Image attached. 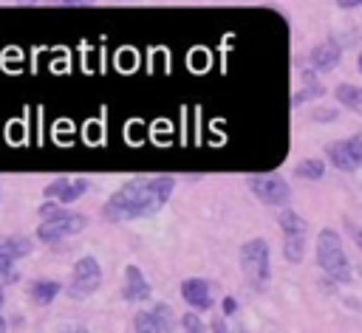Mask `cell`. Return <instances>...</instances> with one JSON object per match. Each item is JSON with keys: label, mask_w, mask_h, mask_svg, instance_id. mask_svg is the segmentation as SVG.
<instances>
[{"label": "cell", "mask_w": 362, "mask_h": 333, "mask_svg": "<svg viewBox=\"0 0 362 333\" xmlns=\"http://www.w3.org/2000/svg\"><path fill=\"white\" fill-rule=\"evenodd\" d=\"M175 178L173 175H150V178H133L122 183L102 206V217L107 223H124L136 217L156 214L173 195Z\"/></svg>", "instance_id": "cell-1"}, {"label": "cell", "mask_w": 362, "mask_h": 333, "mask_svg": "<svg viewBox=\"0 0 362 333\" xmlns=\"http://www.w3.org/2000/svg\"><path fill=\"white\" fill-rule=\"evenodd\" d=\"M37 214L42 217V223L37 226V240H42V243H59L65 237L79 234L88 226V214L62 209L51 198H45V203L37 209Z\"/></svg>", "instance_id": "cell-2"}, {"label": "cell", "mask_w": 362, "mask_h": 333, "mask_svg": "<svg viewBox=\"0 0 362 333\" xmlns=\"http://www.w3.org/2000/svg\"><path fill=\"white\" fill-rule=\"evenodd\" d=\"M314 257H317L320 271H322L328 279H334L337 285H348V282L354 279L351 262H348V257H345L342 237H339L334 229H320L317 246H314Z\"/></svg>", "instance_id": "cell-3"}, {"label": "cell", "mask_w": 362, "mask_h": 333, "mask_svg": "<svg viewBox=\"0 0 362 333\" xmlns=\"http://www.w3.org/2000/svg\"><path fill=\"white\" fill-rule=\"evenodd\" d=\"M240 271L246 277V282L255 288V291H263L269 277H272V257H269V243L263 237H252L240 246Z\"/></svg>", "instance_id": "cell-4"}, {"label": "cell", "mask_w": 362, "mask_h": 333, "mask_svg": "<svg viewBox=\"0 0 362 333\" xmlns=\"http://www.w3.org/2000/svg\"><path fill=\"white\" fill-rule=\"evenodd\" d=\"M277 223H280V231H283V257H286V262H291V265L303 262V257H305V240H308V223H305V217L297 214L294 209H283L280 217H277Z\"/></svg>", "instance_id": "cell-5"}, {"label": "cell", "mask_w": 362, "mask_h": 333, "mask_svg": "<svg viewBox=\"0 0 362 333\" xmlns=\"http://www.w3.org/2000/svg\"><path fill=\"white\" fill-rule=\"evenodd\" d=\"M102 285V268H99V260L96 257H82L74 262L71 268V279H68V296L71 299H88L99 291Z\"/></svg>", "instance_id": "cell-6"}, {"label": "cell", "mask_w": 362, "mask_h": 333, "mask_svg": "<svg viewBox=\"0 0 362 333\" xmlns=\"http://www.w3.org/2000/svg\"><path fill=\"white\" fill-rule=\"evenodd\" d=\"M246 183H249L252 195H255L260 203H266V206H280V209H283V206H288V200H291V186H288V181H286L283 175H277V172L249 175Z\"/></svg>", "instance_id": "cell-7"}, {"label": "cell", "mask_w": 362, "mask_h": 333, "mask_svg": "<svg viewBox=\"0 0 362 333\" xmlns=\"http://www.w3.org/2000/svg\"><path fill=\"white\" fill-rule=\"evenodd\" d=\"M325 155H328V164L339 172H356L362 166V133H354L348 138H339V141H331L325 147Z\"/></svg>", "instance_id": "cell-8"}, {"label": "cell", "mask_w": 362, "mask_h": 333, "mask_svg": "<svg viewBox=\"0 0 362 333\" xmlns=\"http://www.w3.org/2000/svg\"><path fill=\"white\" fill-rule=\"evenodd\" d=\"M181 296L192 310H209L215 296H212V282L201 277H189L181 282Z\"/></svg>", "instance_id": "cell-9"}, {"label": "cell", "mask_w": 362, "mask_h": 333, "mask_svg": "<svg viewBox=\"0 0 362 333\" xmlns=\"http://www.w3.org/2000/svg\"><path fill=\"white\" fill-rule=\"evenodd\" d=\"M339 59H342V48H339L337 40H322V42H317V45L311 48V54H308V65H311L317 73L334 71V68L339 65Z\"/></svg>", "instance_id": "cell-10"}, {"label": "cell", "mask_w": 362, "mask_h": 333, "mask_svg": "<svg viewBox=\"0 0 362 333\" xmlns=\"http://www.w3.org/2000/svg\"><path fill=\"white\" fill-rule=\"evenodd\" d=\"M130 325H133L136 330H170V327L175 325V319H173V308L161 302V305H156V308H150V310L136 313Z\"/></svg>", "instance_id": "cell-11"}, {"label": "cell", "mask_w": 362, "mask_h": 333, "mask_svg": "<svg viewBox=\"0 0 362 333\" xmlns=\"http://www.w3.org/2000/svg\"><path fill=\"white\" fill-rule=\"evenodd\" d=\"M153 296V288L147 282V277L141 274L139 265H127L124 268V285H122V299L124 302H144Z\"/></svg>", "instance_id": "cell-12"}, {"label": "cell", "mask_w": 362, "mask_h": 333, "mask_svg": "<svg viewBox=\"0 0 362 333\" xmlns=\"http://www.w3.org/2000/svg\"><path fill=\"white\" fill-rule=\"evenodd\" d=\"M62 293V285L57 279H37L28 285V296L34 305H51Z\"/></svg>", "instance_id": "cell-13"}, {"label": "cell", "mask_w": 362, "mask_h": 333, "mask_svg": "<svg viewBox=\"0 0 362 333\" xmlns=\"http://www.w3.org/2000/svg\"><path fill=\"white\" fill-rule=\"evenodd\" d=\"M25 254H31V237H25V234H6V237H0V257H8V260L17 262Z\"/></svg>", "instance_id": "cell-14"}, {"label": "cell", "mask_w": 362, "mask_h": 333, "mask_svg": "<svg viewBox=\"0 0 362 333\" xmlns=\"http://www.w3.org/2000/svg\"><path fill=\"white\" fill-rule=\"evenodd\" d=\"M303 79H305V87L294 93V99H291L294 104H303V102H311V99H320V96L325 93V87H322V82L317 79V71H314L311 65H308V68L303 71Z\"/></svg>", "instance_id": "cell-15"}, {"label": "cell", "mask_w": 362, "mask_h": 333, "mask_svg": "<svg viewBox=\"0 0 362 333\" xmlns=\"http://www.w3.org/2000/svg\"><path fill=\"white\" fill-rule=\"evenodd\" d=\"M334 96H337V102H339L342 107H348V110H354V113L362 116V87L342 82V85L334 87Z\"/></svg>", "instance_id": "cell-16"}, {"label": "cell", "mask_w": 362, "mask_h": 333, "mask_svg": "<svg viewBox=\"0 0 362 333\" xmlns=\"http://www.w3.org/2000/svg\"><path fill=\"white\" fill-rule=\"evenodd\" d=\"M88 189H90V181H88V178H68V183L62 186V192L57 195V200H59L62 206H68V203L79 200Z\"/></svg>", "instance_id": "cell-17"}, {"label": "cell", "mask_w": 362, "mask_h": 333, "mask_svg": "<svg viewBox=\"0 0 362 333\" xmlns=\"http://www.w3.org/2000/svg\"><path fill=\"white\" fill-rule=\"evenodd\" d=\"M294 175L297 178H305V181H320L325 175V161L322 158H303L294 166Z\"/></svg>", "instance_id": "cell-18"}, {"label": "cell", "mask_w": 362, "mask_h": 333, "mask_svg": "<svg viewBox=\"0 0 362 333\" xmlns=\"http://www.w3.org/2000/svg\"><path fill=\"white\" fill-rule=\"evenodd\" d=\"M11 279H17V274H14V260L0 257V282H11Z\"/></svg>", "instance_id": "cell-19"}, {"label": "cell", "mask_w": 362, "mask_h": 333, "mask_svg": "<svg viewBox=\"0 0 362 333\" xmlns=\"http://www.w3.org/2000/svg\"><path fill=\"white\" fill-rule=\"evenodd\" d=\"M181 327L198 333V330H204V322L198 319V313H184V316H181Z\"/></svg>", "instance_id": "cell-20"}, {"label": "cell", "mask_w": 362, "mask_h": 333, "mask_svg": "<svg viewBox=\"0 0 362 333\" xmlns=\"http://www.w3.org/2000/svg\"><path fill=\"white\" fill-rule=\"evenodd\" d=\"M65 183H68V178H57V181H51V183L42 189V195H45V198H51V200H57V195L62 192V186H65Z\"/></svg>", "instance_id": "cell-21"}, {"label": "cell", "mask_w": 362, "mask_h": 333, "mask_svg": "<svg viewBox=\"0 0 362 333\" xmlns=\"http://www.w3.org/2000/svg\"><path fill=\"white\" fill-rule=\"evenodd\" d=\"M345 229H348V234H351V240L359 246V251H362V226H356V223H351V220H345Z\"/></svg>", "instance_id": "cell-22"}, {"label": "cell", "mask_w": 362, "mask_h": 333, "mask_svg": "<svg viewBox=\"0 0 362 333\" xmlns=\"http://www.w3.org/2000/svg\"><path fill=\"white\" fill-rule=\"evenodd\" d=\"M322 113H311V119L314 121H334L337 119V110H331V107H320Z\"/></svg>", "instance_id": "cell-23"}, {"label": "cell", "mask_w": 362, "mask_h": 333, "mask_svg": "<svg viewBox=\"0 0 362 333\" xmlns=\"http://www.w3.org/2000/svg\"><path fill=\"white\" fill-rule=\"evenodd\" d=\"M221 310H223L226 316L238 313V299H235V296H223V302H221Z\"/></svg>", "instance_id": "cell-24"}, {"label": "cell", "mask_w": 362, "mask_h": 333, "mask_svg": "<svg viewBox=\"0 0 362 333\" xmlns=\"http://www.w3.org/2000/svg\"><path fill=\"white\" fill-rule=\"evenodd\" d=\"M48 3L51 6H71L74 8V6H93L96 0H48Z\"/></svg>", "instance_id": "cell-25"}, {"label": "cell", "mask_w": 362, "mask_h": 333, "mask_svg": "<svg viewBox=\"0 0 362 333\" xmlns=\"http://www.w3.org/2000/svg\"><path fill=\"white\" fill-rule=\"evenodd\" d=\"M339 8H345V11H351V8H359L362 6V0H334Z\"/></svg>", "instance_id": "cell-26"}, {"label": "cell", "mask_w": 362, "mask_h": 333, "mask_svg": "<svg viewBox=\"0 0 362 333\" xmlns=\"http://www.w3.org/2000/svg\"><path fill=\"white\" fill-rule=\"evenodd\" d=\"M212 330H226V322L223 319H212Z\"/></svg>", "instance_id": "cell-27"}, {"label": "cell", "mask_w": 362, "mask_h": 333, "mask_svg": "<svg viewBox=\"0 0 362 333\" xmlns=\"http://www.w3.org/2000/svg\"><path fill=\"white\" fill-rule=\"evenodd\" d=\"M11 3H17V6H34V3H40V0H11Z\"/></svg>", "instance_id": "cell-28"}, {"label": "cell", "mask_w": 362, "mask_h": 333, "mask_svg": "<svg viewBox=\"0 0 362 333\" xmlns=\"http://www.w3.org/2000/svg\"><path fill=\"white\" fill-rule=\"evenodd\" d=\"M356 71L362 73V51H359V56H356Z\"/></svg>", "instance_id": "cell-29"}, {"label": "cell", "mask_w": 362, "mask_h": 333, "mask_svg": "<svg viewBox=\"0 0 362 333\" xmlns=\"http://www.w3.org/2000/svg\"><path fill=\"white\" fill-rule=\"evenodd\" d=\"M3 299H6V296H3V291H0V308H3Z\"/></svg>", "instance_id": "cell-30"}, {"label": "cell", "mask_w": 362, "mask_h": 333, "mask_svg": "<svg viewBox=\"0 0 362 333\" xmlns=\"http://www.w3.org/2000/svg\"><path fill=\"white\" fill-rule=\"evenodd\" d=\"M3 327H6V322H3V319H0V330H3Z\"/></svg>", "instance_id": "cell-31"}]
</instances>
